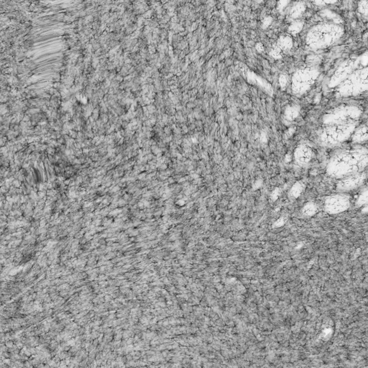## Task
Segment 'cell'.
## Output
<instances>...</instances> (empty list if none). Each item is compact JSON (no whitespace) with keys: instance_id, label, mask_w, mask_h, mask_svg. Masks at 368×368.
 Listing matches in <instances>:
<instances>
[{"instance_id":"obj_4","label":"cell","mask_w":368,"mask_h":368,"mask_svg":"<svg viewBox=\"0 0 368 368\" xmlns=\"http://www.w3.org/2000/svg\"><path fill=\"white\" fill-rule=\"evenodd\" d=\"M368 68L355 70L351 75L337 86V93L343 97L355 96L367 90Z\"/></svg>"},{"instance_id":"obj_17","label":"cell","mask_w":368,"mask_h":368,"mask_svg":"<svg viewBox=\"0 0 368 368\" xmlns=\"http://www.w3.org/2000/svg\"><path fill=\"white\" fill-rule=\"evenodd\" d=\"M368 1H363L360 2L359 10L362 14H364L366 17L368 15Z\"/></svg>"},{"instance_id":"obj_7","label":"cell","mask_w":368,"mask_h":368,"mask_svg":"<svg viewBox=\"0 0 368 368\" xmlns=\"http://www.w3.org/2000/svg\"><path fill=\"white\" fill-rule=\"evenodd\" d=\"M350 204V197L345 193H340L326 198L324 206L326 212L330 214H338L347 210Z\"/></svg>"},{"instance_id":"obj_3","label":"cell","mask_w":368,"mask_h":368,"mask_svg":"<svg viewBox=\"0 0 368 368\" xmlns=\"http://www.w3.org/2000/svg\"><path fill=\"white\" fill-rule=\"evenodd\" d=\"M356 127L357 123L325 125L319 134V143L325 147L337 146L350 138Z\"/></svg>"},{"instance_id":"obj_11","label":"cell","mask_w":368,"mask_h":368,"mask_svg":"<svg viewBox=\"0 0 368 368\" xmlns=\"http://www.w3.org/2000/svg\"><path fill=\"white\" fill-rule=\"evenodd\" d=\"M352 140L355 143H363L368 140V127L366 125L356 127L352 135Z\"/></svg>"},{"instance_id":"obj_15","label":"cell","mask_w":368,"mask_h":368,"mask_svg":"<svg viewBox=\"0 0 368 368\" xmlns=\"http://www.w3.org/2000/svg\"><path fill=\"white\" fill-rule=\"evenodd\" d=\"M304 6L305 5L301 4V3H299L297 5L294 6V7H293V9L291 10V16L294 17H299L305 9Z\"/></svg>"},{"instance_id":"obj_19","label":"cell","mask_w":368,"mask_h":368,"mask_svg":"<svg viewBox=\"0 0 368 368\" xmlns=\"http://www.w3.org/2000/svg\"><path fill=\"white\" fill-rule=\"evenodd\" d=\"M13 184L14 185V186L15 187L20 186V182H17V181H14V182H13Z\"/></svg>"},{"instance_id":"obj_8","label":"cell","mask_w":368,"mask_h":368,"mask_svg":"<svg viewBox=\"0 0 368 368\" xmlns=\"http://www.w3.org/2000/svg\"><path fill=\"white\" fill-rule=\"evenodd\" d=\"M366 180V174L364 171L342 178L337 184V190L340 193L354 190L361 186Z\"/></svg>"},{"instance_id":"obj_9","label":"cell","mask_w":368,"mask_h":368,"mask_svg":"<svg viewBox=\"0 0 368 368\" xmlns=\"http://www.w3.org/2000/svg\"><path fill=\"white\" fill-rule=\"evenodd\" d=\"M357 62L353 60L347 61L334 73V76L331 80L330 85L337 86L340 85L342 81H345L350 75L355 71Z\"/></svg>"},{"instance_id":"obj_16","label":"cell","mask_w":368,"mask_h":368,"mask_svg":"<svg viewBox=\"0 0 368 368\" xmlns=\"http://www.w3.org/2000/svg\"><path fill=\"white\" fill-rule=\"evenodd\" d=\"M368 201V191L367 189L365 190L363 193H361L359 198H358V204L359 206L363 205V204H366Z\"/></svg>"},{"instance_id":"obj_5","label":"cell","mask_w":368,"mask_h":368,"mask_svg":"<svg viewBox=\"0 0 368 368\" xmlns=\"http://www.w3.org/2000/svg\"><path fill=\"white\" fill-rule=\"evenodd\" d=\"M361 114V110L358 107L344 105L326 114L323 118V123L325 125L353 124L358 123Z\"/></svg>"},{"instance_id":"obj_14","label":"cell","mask_w":368,"mask_h":368,"mask_svg":"<svg viewBox=\"0 0 368 368\" xmlns=\"http://www.w3.org/2000/svg\"><path fill=\"white\" fill-rule=\"evenodd\" d=\"M316 211H317V206H316V204L311 202L307 203L303 209L304 214L305 216H308V217L313 215L316 212Z\"/></svg>"},{"instance_id":"obj_1","label":"cell","mask_w":368,"mask_h":368,"mask_svg":"<svg viewBox=\"0 0 368 368\" xmlns=\"http://www.w3.org/2000/svg\"><path fill=\"white\" fill-rule=\"evenodd\" d=\"M368 150L363 147L347 149L339 152L331 158L326 173L329 177L342 179L363 172L368 165Z\"/></svg>"},{"instance_id":"obj_6","label":"cell","mask_w":368,"mask_h":368,"mask_svg":"<svg viewBox=\"0 0 368 368\" xmlns=\"http://www.w3.org/2000/svg\"><path fill=\"white\" fill-rule=\"evenodd\" d=\"M319 71L312 66L298 70L292 78V90L294 94H302L310 89L319 76Z\"/></svg>"},{"instance_id":"obj_10","label":"cell","mask_w":368,"mask_h":368,"mask_svg":"<svg viewBox=\"0 0 368 368\" xmlns=\"http://www.w3.org/2000/svg\"><path fill=\"white\" fill-rule=\"evenodd\" d=\"M312 156H313V152H312L311 148L304 144L299 145L296 149L295 153H294L296 162L302 166H307L311 161Z\"/></svg>"},{"instance_id":"obj_12","label":"cell","mask_w":368,"mask_h":368,"mask_svg":"<svg viewBox=\"0 0 368 368\" xmlns=\"http://www.w3.org/2000/svg\"><path fill=\"white\" fill-rule=\"evenodd\" d=\"M304 189H305V184L302 183V182H298L291 188L289 195L292 198H298L301 196L302 192L304 191Z\"/></svg>"},{"instance_id":"obj_2","label":"cell","mask_w":368,"mask_h":368,"mask_svg":"<svg viewBox=\"0 0 368 368\" xmlns=\"http://www.w3.org/2000/svg\"><path fill=\"white\" fill-rule=\"evenodd\" d=\"M343 28L332 23H322L312 28L307 36V43L311 49L329 47L340 39Z\"/></svg>"},{"instance_id":"obj_18","label":"cell","mask_w":368,"mask_h":368,"mask_svg":"<svg viewBox=\"0 0 368 368\" xmlns=\"http://www.w3.org/2000/svg\"><path fill=\"white\" fill-rule=\"evenodd\" d=\"M302 28V24L301 23V22H295V23H294L292 25H291V26L290 27V30L291 31V33H298V32H299Z\"/></svg>"},{"instance_id":"obj_13","label":"cell","mask_w":368,"mask_h":368,"mask_svg":"<svg viewBox=\"0 0 368 368\" xmlns=\"http://www.w3.org/2000/svg\"><path fill=\"white\" fill-rule=\"evenodd\" d=\"M299 115V108L295 106L289 107L285 113V117L286 120L289 121H294L297 118Z\"/></svg>"}]
</instances>
